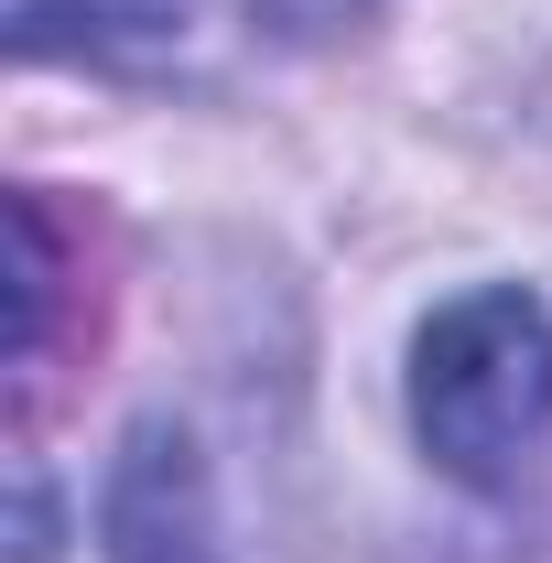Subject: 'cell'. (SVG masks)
<instances>
[{
  "mask_svg": "<svg viewBox=\"0 0 552 563\" xmlns=\"http://www.w3.org/2000/svg\"><path fill=\"white\" fill-rule=\"evenodd\" d=\"M109 563H228L217 542V509H207V466L174 422H141L131 455L109 466Z\"/></svg>",
  "mask_w": 552,
  "mask_h": 563,
  "instance_id": "2",
  "label": "cell"
},
{
  "mask_svg": "<svg viewBox=\"0 0 552 563\" xmlns=\"http://www.w3.org/2000/svg\"><path fill=\"white\" fill-rule=\"evenodd\" d=\"M412 433L433 444L444 477L509 488L552 444V314L542 292L487 282L455 292L412 336Z\"/></svg>",
  "mask_w": 552,
  "mask_h": 563,
  "instance_id": "1",
  "label": "cell"
},
{
  "mask_svg": "<svg viewBox=\"0 0 552 563\" xmlns=\"http://www.w3.org/2000/svg\"><path fill=\"white\" fill-rule=\"evenodd\" d=\"M346 11H368V0H272V22H292V33H314V22H346Z\"/></svg>",
  "mask_w": 552,
  "mask_h": 563,
  "instance_id": "3",
  "label": "cell"
}]
</instances>
